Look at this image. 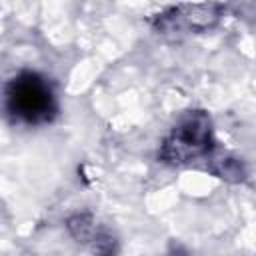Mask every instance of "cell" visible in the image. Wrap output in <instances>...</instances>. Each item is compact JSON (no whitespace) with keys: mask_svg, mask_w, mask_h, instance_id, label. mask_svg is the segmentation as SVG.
I'll list each match as a JSON object with an SVG mask.
<instances>
[{"mask_svg":"<svg viewBox=\"0 0 256 256\" xmlns=\"http://www.w3.org/2000/svg\"><path fill=\"white\" fill-rule=\"evenodd\" d=\"M220 16L218 4H184L166 10L158 18L160 32H188L210 28Z\"/></svg>","mask_w":256,"mask_h":256,"instance_id":"3957f363","label":"cell"},{"mask_svg":"<svg viewBox=\"0 0 256 256\" xmlns=\"http://www.w3.org/2000/svg\"><path fill=\"white\" fill-rule=\"evenodd\" d=\"M212 148L210 118L202 110L188 112L162 142L160 158L168 164H186L206 156Z\"/></svg>","mask_w":256,"mask_h":256,"instance_id":"7a4b0ae2","label":"cell"},{"mask_svg":"<svg viewBox=\"0 0 256 256\" xmlns=\"http://www.w3.org/2000/svg\"><path fill=\"white\" fill-rule=\"evenodd\" d=\"M10 112L26 124L50 122L56 114V98L46 78L36 72L18 74L6 90Z\"/></svg>","mask_w":256,"mask_h":256,"instance_id":"6da1fadb","label":"cell"}]
</instances>
